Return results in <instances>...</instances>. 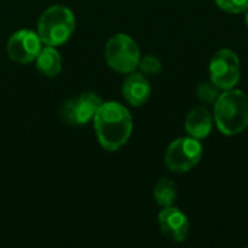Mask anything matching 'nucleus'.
Segmentation results:
<instances>
[{
    "instance_id": "2eb2a0df",
    "label": "nucleus",
    "mask_w": 248,
    "mask_h": 248,
    "mask_svg": "<svg viewBox=\"0 0 248 248\" xmlns=\"http://www.w3.org/2000/svg\"><path fill=\"white\" fill-rule=\"evenodd\" d=\"M138 67L141 68V71L144 74H151V76H155L161 71L163 65H161V61L155 57V55H145L140 60V64Z\"/></svg>"
},
{
    "instance_id": "423d86ee",
    "label": "nucleus",
    "mask_w": 248,
    "mask_h": 248,
    "mask_svg": "<svg viewBox=\"0 0 248 248\" xmlns=\"http://www.w3.org/2000/svg\"><path fill=\"white\" fill-rule=\"evenodd\" d=\"M102 97L93 92H84L64 102L60 109V118L68 125H86L90 122L100 105Z\"/></svg>"
},
{
    "instance_id": "6e6552de",
    "label": "nucleus",
    "mask_w": 248,
    "mask_h": 248,
    "mask_svg": "<svg viewBox=\"0 0 248 248\" xmlns=\"http://www.w3.org/2000/svg\"><path fill=\"white\" fill-rule=\"evenodd\" d=\"M42 41L39 35L31 29H20L15 32L7 41V55L17 64H29L36 60L42 49Z\"/></svg>"
},
{
    "instance_id": "f03ea898",
    "label": "nucleus",
    "mask_w": 248,
    "mask_h": 248,
    "mask_svg": "<svg viewBox=\"0 0 248 248\" xmlns=\"http://www.w3.org/2000/svg\"><path fill=\"white\" fill-rule=\"evenodd\" d=\"M215 122L224 135H237L248 126V96L241 90H225L215 102Z\"/></svg>"
},
{
    "instance_id": "dca6fc26",
    "label": "nucleus",
    "mask_w": 248,
    "mask_h": 248,
    "mask_svg": "<svg viewBox=\"0 0 248 248\" xmlns=\"http://www.w3.org/2000/svg\"><path fill=\"white\" fill-rule=\"evenodd\" d=\"M217 4L228 13H241L248 9V0H215Z\"/></svg>"
},
{
    "instance_id": "20e7f679",
    "label": "nucleus",
    "mask_w": 248,
    "mask_h": 248,
    "mask_svg": "<svg viewBox=\"0 0 248 248\" xmlns=\"http://www.w3.org/2000/svg\"><path fill=\"white\" fill-rule=\"evenodd\" d=\"M105 58L110 68L118 73H132L141 60L137 42L126 33H116L105 45Z\"/></svg>"
},
{
    "instance_id": "f3484780",
    "label": "nucleus",
    "mask_w": 248,
    "mask_h": 248,
    "mask_svg": "<svg viewBox=\"0 0 248 248\" xmlns=\"http://www.w3.org/2000/svg\"><path fill=\"white\" fill-rule=\"evenodd\" d=\"M246 22H247V26H248V9H247V16H246Z\"/></svg>"
},
{
    "instance_id": "1a4fd4ad",
    "label": "nucleus",
    "mask_w": 248,
    "mask_h": 248,
    "mask_svg": "<svg viewBox=\"0 0 248 248\" xmlns=\"http://www.w3.org/2000/svg\"><path fill=\"white\" fill-rule=\"evenodd\" d=\"M158 225H160L161 232L169 240L176 241V243L185 241L190 230L187 217L174 206H167L160 212Z\"/></svg>"
},
{
    "instance_id": "39448f33",
    "label": "nucleus",
    "mask_w": 248,
    "mask_h": 248,
    "mask_svg": "<svg viewBox=\"0 0 248 248\" xmlns=\"http://www.w3.org/2000/svg\"><path fill=\"white\" fill-rule=\"evenodd\" d=\"M202 144L193 137L174 140L166 151V166L170 171L185 173L192 170L202 158Z\"/></svg>"
},
{
    "instance_id": "0eeeda50",
    "label": "nucleus",
    "mask_w": 248,
    "mask_h": 248,
    "mask_svg": "<svg viewBox=\"0 0 248 248\" xmlns=\"http://www.w3.org/2000/svg\"><path fill=\"white\" fill-rule=\"evenodd\" d=\"M211 81L221 90L234 89L240 80V58L228 48L219 49L209 64Z\"/></svg>"
},
{
    "instance_id": "9b49d317",
    "label": "nucleus",
    "mask_w": 248,
    "mask_h": 248,
    "mask_svg": "<svg viewBox=\"0 0 248 248\" xmlns=\"http://www.w3.org/2000/svg\"><path fill=\"white\" fill-rule=\"evenodd\" d=\"M214 126V121L208 109L196 108L186 118V131L190 137L196 140L206 138Z\"/></svg>"
},
{
    "instance_id": "9d476101",
    "label": "nucleus",
    "mask_w": 248,
    "mask_h": 248,
    "mask_svg": "<svg viewBox=\"0 0 248 248\" xmlns=\"http://www.w3.org/2000/svg\"><path fill=\"white\" fill-rule=\"evenodd\" d=\"M122 93L125 100L132 106H142L151 94V86L148 78L140 73H131L122 86Z\"/></svg>"
},
{
    "instance_id": "ddd939ff",
    "label": "nucleus",
    "mask_w": 248,
    "mask_h": 248,
    "mask_svg": "<svg viewBox=\"0 0 248 248\" xmlns=\"http://www.w3.org/2000/svg\"><path fill=\"white\" fill-rule=\"evenodd\" d=\"M154 198L157 203L163 208L173 206L176 198H177V187L173 180L170 179H161L155 187H154Z\"/></svg>"
},
{
    "instance_id": "f257e3e1",
    "label": "nucleus",
    "mask_w": 248,
    "mask_h": 248,
    "mask_svg": "<svg viewBox=\"0 0 248 248\" xmlns=\"http://www.w3.org/2000/svg\"><path fill=\"white\" fill-rule=\"evenodd\" d=\"M93 122L97 141L108 151H116L124 147L132 134L131 113L125 106L116 102H103Z\"/></svg>"
},
{
    "instance_id": "4468645a",
    "label": "nucleus",
    "mask_w": 248,
    "mask_h": 248,
    "mask_svg": "<svg viewBox=\"0 0 248 248\" xmlns=\"http://www.w3.org/2000/svg\"><path fill=\"white\" fill-rule=\"evenodd\" d=\"M219 90L221 89L215 86L212 81L202 83L198 86V97L205 103H215L217 99L219 97Z\"/></svg>"
},
{
    "instance_id": "7ed1b4c3",
    "label": "nucleus",
    "mask_w": 248,
    "mask_h": 248,
    "mask_svg": "<svg viewBox=\"0 0 248 248\" xmlns=\"http://www.w3.org/2000/svg\"><path fill=\"white\" fill-rule=\"evenodd\" d=\"M76 19L73 12L61 4L48 7L38 20L36 33L44 45L60 46L65 44L73 35Z\"/></svg>"
},
{
    "instance_id": "f8f14e48",
    "label": "nucleus",
    "mask_w": 248,
    "mask_h": 248,
    "mask_svg": "<svg viewBox=\"0 0 248 248\" xmlns=\"http://www.w3.org/2000/svg\"><path fill=\"white\" fill-rule=\"evenodd\" d=\"M36 68L46 77H55L61 71V55L55 46L45 45L36 57Z\"/></svg>"
}]
</instances>
